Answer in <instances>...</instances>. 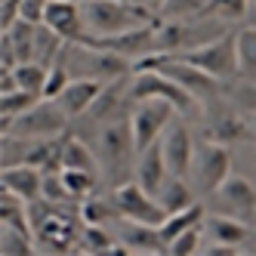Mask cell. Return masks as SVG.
Returning <instances> with one entry per match:
<instances>
[{
    "mask_svg": "<svg viewBox=\"0 0 256 256\" xmlns=\"http://www.w3.org/2000/svg\"><path fill=\"white\" fill-rule=\"evenodd\" d=\"M247 120H250V130H253V139H256V112H250V118H247Z\"/></svg>",
    "mask_w": 256,
    "mask_h": 256,
    "instance_id": "836d02e7",
    "label": "cell"
},
{
    "mask_svg": "<svg viewBox=\"0 0 256 256\" xmlns=\"http://www.w3.org/2000/svg\"><path fill=\"white\" fill-rule=\"evenodd\" d=\"M200 253H204V256H238L241 247H234V244H204Z\"/></svg>",
    "mask_w": 256,
    "mask_h": 256,
    "instance_id": "d6a6232c",
    "label": "cell"
},
{
    "mask_svg": "<svg viewBox=\"0 0 256 256\" xmlns=\"http://www.w3.org/2000/svg\"><path fill=\"white\" fill-rule=\"evenodd\" d=\"M38 99H44V96L31 93V90H22V86L0 93V112H4V124H10V120H16L19 114H25V112H28V108L38 102Z\"/></svg>",
    "mask_w": 256,
    "mask_h": 256,
    "instance_id": "cb8c5ba5",
    "label": "cell"
},
{
    "mask_svg": "<svg viewBox=\"0 0 256 256\" xmlns=\"http://www.w3.org/2000/svg\"><path fill=\"white\" fill-rule=\"evenodd\" d=\"M112 247H114V238H108L102 226L84 222V232H80V250L84 253H108Z\"/></svg>",
    "mask_w": 256,
    "mask_h": 256,
    "instance_id": "83f0119b",
    "label": "cell"
},
{
    "mask_svg": "<svg viewBox=\"0 0 256 256\" xmlns=\"http://www.w3.org/2000/svg\"><path fill=\"white\" fill-rule=\"evenodd\" d=\"M46 4H50V0H22V4H19V19H28L34 25H44Z\"/></svg>",
    "mask_w": 256,
    "mask_h": 256,
    "instance_id": "4dcf8cb0",
    "label": "cell"
},
{
    "mask_svg": "<svg viewBox=\"0 0 256 256\" xmlns=\"http://www.w3.org/2000/svg\"><path fill=\"white\" fill-rule=\"evenodd\" d=\"M102 86H105V80H93V78H71V80H68V86L62 90L56 99H59V105L65 108V114L74 120V118L86 114L90 108H93V102H96V99H99V93H102Z\"/></svg>",
    "mask_w": 256,
    "mask_h": 256,
    "instance_id": "4fadbf2b",
    "label": "cell"
},
{
    "mask_svg": "<svg viewBox=\"0 0 256 256\" xmlns=\"http://www.w3.org/2000/svg\"><path fill=\"white\" fill-rule=\"evenodd\" d=\"M207 16L219 22H241L250 16V0H207Z\"/></svg>",
    "mask_w": 256,
    "mask_h": 256,
    "instance_id": "4316f807",
    "label": "cell"
},
{
    "mask_svg": "<svg viewBox=\"0 0 256 256\" xmlns=\"http://www.w3.org/2000/svg\"><path fill=\"white\" fill-rule=\"evenodd\" d=\"M71 80V71L65 68V62H56L50 65V74H46V86H44V99H56L62 90L68 86Z\"/></svg>",
    "mask_w": 256,
    "mask_h": 256,
    "instance_id": "f546056e",
    "label": "cell"
},
{
    "mask_svg": "<svg viewBox=\"0 0 256 256\" xmlns=\"http://www.w3.org/2000/svg\"><path fill=\"white\" fill-rule=\"evenodd\" d=\"M204 241V232L198 228H188V232H182L179 238H173V241L167 244V256H192V253H200V244Z\"/></svg>",
    "mask_w": 256,
    "mask_h": 256,
    "instance_id": "f1b7e54d",
    "label": "cell"
},
{
    "mask_svg": "<svg viewBox=\"0 0 256 256\" xmlns=\"http://www.w3.org/2000/svg\"><path fill=\"white\" fill-rule=\"evenodd\" d=\"M213 194H216L219 204H222V210L232 213V216H250L256 210V188L241 173H232Z\"/></svg>",
    "mask_w": 256,
    "mask_h": 256,
    "instance_id": "8fae6325",
    "label": "cell"
},
{
    "mask_svg": "<svg viewBox=\"0 0 256 256\" xmlns=\"http://www.w3.org/2000/svg\"><path fill=\"white\" fill-rule=\"evenodd\" d=\"M0 182H4L6 192L19 194L22 200L44 198V170L40 167H31V164H10V167H4Z\"/></svg>",
    "mask_w": 256,
    "mask_h": 256,
    "instance_id": "5bb4252c",
    "label": "cell"
},
{
    "mask_svg": "<svg viewBox=\"0 0 256 256\" xmlns=\"http://www.w3.org/2000/svg\"><path fill=\"white\" fill-rule=\"evenodd\" d=\"M133 102L139 99H167L176 105L179 114H194L198 112V99L188 93L179 80L170 74H164L158 68H133Z\"/></svg>",
    "mask_w": 256,
    "mask_h": 256,
    "instance_id": "8992f818",
    "label": "cell"
},
{
    "mask_svg": "<svg viewBox=\"0 0 256 256\" xmlns=\"http://www.w3.org/2000/svg\"><path fill=\"white\" fill-rule=\"evenodd\" d=\"M124 228H120V238L130 253H167V244H164V238L158 232V226H148V222H130V219H124Z\"/></svg>",
    "mask_w": 256,
    "mask_h": 256,
    "instance_id": "2e32d148",
    "label": "cell"
},
{
    "mask_svg": "<svg viewBox=\"0 0 256 256\" xmlns=\"http://www.w3.org/2000/svg\"><path fill=\"white\" fill-rule=\"evenodd\" d=\"M0 253L4 256H31V253H38V241L28 232L4 226L0 228Z\"/></svg>",
    "mask_w": 256,
    "mask_h": 256,
    "instance_id": "603a6c76",
    "label": "cell"
},
{
    "mask_svg": "<svg viewBox=\"0 0 256 256\" xmlns=\"http://www.w3.org/2000/svg\"><path fill=\"white\" fill-rule=\"evenodd\" d=\"M232 176V148L216 139H200L194 145V160H192V176L188 182L198 194H213L222 182Z\"/></svg>",
    "mask_w": 256,
    "mask_h": 256,
    "instance_id": "277c9868",
    "label": "cell"
},
{
    "mask_svg": "<svg viewBox=\"0 0 256 256\" xmlns=\"http://www.w3.org/2000/svg\"><path fill=\"white\" fill-rule=\"evenodd\" d=\"M238 80L256 84V22L238 31Z\"/></svg>",
    "mask_w": 256,
    "mask_h": 256,
    "instance_id": "ffe728a7",
    "label": "cell"
},
{
    "mask_svg": "<svg viewBox=\"0 0 256 256\" xmlns=\"http://www.w3.org/2000/svg\"><path fill=\"white\" fill-rule=\"evenodd\" d=\"M68 120L71 118L65 114L59 99H38L25 114L4 124V133L25 136V139H56V136H65Z\"/></svg>",
    "mask_w": 256,
    "mask_h": 256,
    "instance_id": "5b68a950",
    "label": "cell"
},
{
    "mask_svg": "<svg viewBox=\"0 0 256 256\" xmlns=\"http://www.w3.org/2000/svg\"><path fill=\"white\" fill-rule=\"evenodd\" d=\"M59 173H62V182H65L68 194L74 198L78 204H80L86 194H93V192H96V186H99V176H96V173H86V170H71V167H62Z\"/></svg>",
    "mask_w": 256,
    "mask_h": 256,
    "instance_id": "d4e9b609",
    "label": "cell"
},
{
    "mask_svg": "<svg viewBox=\"0 0 256 256\" xmlns=\"http://www.w3.org/2000/svg\"><path fill=\"white\" fill-rule=\"evenodd\" d=\"M80 216H84L86 226H105V222H118V219H120L114 198H112V194L102 198V194H96V192L86 194V198L80 200Z\"/></svg>",
    "mask_w": 256,
    "mask_h": 256,
    "instance_id": "44dd1931",
    "label": "cell"
},
{
    "mask_svg": "<svg viewBox=\"0 0 256 256\" xmlns=\"http://www.w3.org/2000/svg\"><path fill=\"white\" fill-rule=\"evenodd\" d=\"M112 198L118 204L120 219H130V222H148V226H160L167 219V210L160 207L158 194H152L148 188H142L136 179H126L120 186L112 188Z\"/></svg>",
    "mask_w": 256,
    "mask_h": 256,
    "instance_id": "ba28073f",
    "label": "cell"
},
{
    "mask_svg": "<svg viewBox=\"0 0 256 256\" xmlns=\"http://www.w3.org/2000/svg\"><path fill=\"white\" fill-rule=\"evenodd\" d=\"M160 145H164V158H167L170 176L188 179L192 176V160H194V145H198L188 133V126L182 120H173L167 130H164Z\"/></svg>",
    "mask_w": 256,
    "mask_h": 256,
    "instance_id": "9c48e42d",
    "label": "cell"
},
{
    "mask_svg": "<svg viewBox=\"0 0 256 256\" xmlns=\"http://www.w3.org/2000/svg\"><path fill=\"white\" fill-rule=\"evenodd\" d=\"M176 105L167 99H139L133 102V112H130V126H133V136H136V148H148L154 145L164 130L176 120Z\"/></svg>",
    "mask_w": 256,
    "mask_h": 256,
    "instance_id": "52a82bcc",
    "label": "cell"
},
{
    "mask_svg": "<svg viewBox=\"0 0 256 256\" xmlns=\"http://www.w3.org/2000/svg\"><path fill=\"white\" fill-rule=\"evenodd\" d=\"M44 25H50L68 44L86 38L80 0H50V4H46V16H44Z\"/></svg>",
    "mask_w": 256,
    "mask_h": 256,
    "instance_id": "30bf717a",
    "label": "cell"
},
{
    "mask_svg": "<svg viewBox=\"0 0 256 256\" xmlns=\"http://www.w3.org/2000/svg\"><path fill=\"white\" fill-rule=\"evenodd\" d=\"M170 56L204 68L207 74H213L222 84L238 80V31H226V34H219V38L200 44V46L182 50V52H170Z\"/></svg>",
    "mask_w": 256,
    "mask_h": 256,
    "instance_id": "3957f363",
    "label": "cell"
},
{
    "mask_svg": "<svg viewBox=\"0 0 256 256\" xmlns=\"http://www.w3.org/2000/svg\"><path fill=\"white\" fill-rule=\"evenodd\" d=\"M158 200H160V207L167 213H176V210H186V207L198 204V192H194V186L188 179L170 176L167 182H164V188L158 192Z\"/></svg>",
    "mask_w": 256,
    "mask_h": 256,
    "instance_id": "e0dca14e",
    "label": "cell"
},
{
    "mask_svg": "<svg viewBox=\"0 0 256 256\" xmlns=\"http://www.w3.org/2000/svg\"><path fill=\"white\" fill-rule=\"evenodd\" d=\"M12 74H16V84H19L22 90H31V93L44 96L46 74H50L46 65H40V62H19V65L12 68Z\"/></svg>",
    "mask_w": 256,
    "mask_h": 256,
    "instance_id": "484cf974",
    "label": "cell"
},
{
    "mask_svg": "<svg viewBox=\"0 0 256 256\" xmlns=\"http://www.w3.org/2000/svg\"><path fill=\"white\" fill-rule=\"evenodd\" d=\"M232 96H234V102H241L247 112H256V84H238L234 90H232Z\"/></svg>",
    "mask_w": 256,
    "mask_h": 256,
    "instance_id": "1f68e13d",
    "label": "cell"
},
{
    "mask_svg": "<svg viewBox=\"0 0 256 256\" xmlns=\"http://www.w3.org/2000/svg\"><path fill=\"white\" fill-rule=\"evenodd\" d=\"M253 136L250 130V120H241V118H234V114H222V118H216L210 120V130H207V139H216V142H238V139H247Z\"/></svg>",
    "mask_w": 256,
    "mask_h": 256,
    "instance_id": "7402d4cb",
    "label": "cell"
},
{
    "mask_svg": "<svg viewBox=\"0 0 256 256\" xmlns=\"http://www.w3.org/2000/svg\"><path fill=\"white\" fill-rule=\"evenodd\" d=\"M62 167H71V170H86V173H102V164H99V154L90 148L86 142L74 139V136H65V145H62Z\"/></svg>",
    "mask_w": 256,
    "mask_h": 256,
    "instance_id": "ac0fdd59",
    "label": "cell"
},
{
    "mask_svg": "<svg viewBox=\"0 0 256 256\" xmlns=\"http://www.w3.org/2000/svg\"><path fill=\"white\" fill-rule=\"evenodd\" d=\"M198 226H204V207L200 204H192L186 210H176V213H167V219L158 226L160 238H164V244H170L173 238H179L182 232H188V228H198Z\"/></svg>",
    "mask_w": 256,
    "mask_h": 256,
    "instance_id": "d6986e66",
    "label": "cell"
},
{
    "mask_svg": "<svg viewBox=\"0 0 256 256\" xmlns=\"http://www.w3.org/2000/svg\"><path fill=\"white\" fill-rule=\"evenodd\" d=\"M250 19L256 22V0H250Z\"/></svg>",
    "mask_w": 256,
    "mask_h": 256,
    "instance_id": "e575fe53",
    "label": "cell"
},
{
    "mask_svg": "<svg viewBox=\"0 0 256 256\" xmlns=\"http://www.w3.org/2000/svg\"><path fill=\"white\" fill-rule=\"evenodd\" d=\"M200 232H204V244H234V247H241L250 238V228L238 216H232V213L204 216Z\"/></svg>",
    "mask_w": 256,
    "mask_h": 256,
    "instance_id": "9a60e30c",
    "label": "cell"
},
{
    "mask_svg": "<svg viewBox=\"0 0 256 256\" xmlns=\"http://www.w3.org/2000/svg\"><path fill=\"white\" fill-rule=\"evenodd\" d=\"M96 154H99L102 173L108 176L112 188L130 179V173L136 170V158H139L136 136H133V126H130V114L102 124V130H99V152Z\"/></svg>",
    "mask_w": 256,
    "mask_h": 256,
    "instance_id": "6da1fadb",
    "label": "cell"
},
{
    "mask_svg": "<svg viewBox=\"0 0 256 256\" xmlns=\"http://www.w3.org/2000/svg\"><path fill=\"white\" fill-rule=\"evenodd\" d=\"M86 38H112V34L148 25L158 19V12L145 10L133 0H80Z\"/></svg>",
    "mask_w": 256,
    "mask_h": 256,
    "instance_id": "7a4b0ae2",
    "label": "cell"
},
{
    "mask_svg": "<svg viewBox=\"0 0 256 256\" xmlns=\"http://www.w3.org/2000/svg\"><path fill=\"white\" fill-rule=\"evenodd\" d=\"M136 182L142 188H148L152 194H158L164 188V182L170 179V167H167V158H164V145L160 139L148 148H142L139 158H136V170H133Z\"/></svg>",
    "mask_w": 256,
    "mask_h": 256,
    "instance_id": "7c38bea8",
    "label": "cell"
}]
</instances>
